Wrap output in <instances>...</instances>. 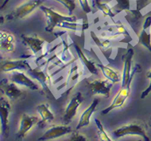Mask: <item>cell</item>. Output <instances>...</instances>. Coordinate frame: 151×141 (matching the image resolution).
Returning <instances> with one entry per match:
<instances>
[{
  "instance_id": "16",
  "label": "cell",
  "mask_w": 151,
  "mask_h": 141,
  "mask_svg": "<svg viewBox=\"0 0 151 141\" xmlns=\"http://www.w3.org/2000/svg\"><path fill=\"white\" fill-rule=\"evenodd\" d=\"M21 38L23 41L24 44L30 48L34 55H37L43 49V45L45 43V41L37 37H29L21 35Z\"/></svg>"
},
{
  "instance_id": "8",
  "label": "cell",
  "mask_w": 151,
  "mask_h": 141,
  "mask_svg": "<svg viewBox=\"0 0 151 141\" xmlns=\"http://www.w3.org/2000/svg\"><path fill=\"white\" fill-rule=\"evenodd\" d=\"M130 84H131V83H128L126 86H123V87L120 88L119 91L118 92L117 95L115 96L111 104L107 108L102 110V113L104 115H106L108 113L111 112V110H115L116 108L121 107V106H122L124 105V103H125L127 99V98L130 95Z\"/></svg>"
},
{
  "instance_id": "20",
  "label": "cell",
  "mask_w": 151,
  "mask_h": 141,
  "mask_svg": "<svg viewBox=\"0 0 151 141\" xmlns=\"http://www.w3.org/2000/svg\"><path fill=\"white\" fill-rule=\"evenodd\" d=\"M2 89L7 98L11 100L18 99L22 95V90L19 89L13 82L11 83H2Z\"/></svg>"
},
{
  "instance_id": "24",
  "label": "cell",
  "mask_w": 151,
  "mask_h": 141,
  "mask_svg": "<svg viewBox=\"0 0 151 141\" xmlns=\"http://www.w3.org/2000/svg\"><path fill=\"white\" fill-rule=\"evenodd\" d=\"M56 2L60 3L61 5L65 6L68 11V15L73 14V11L76 8V3L75 0H54Z\"/></svg>"
},
{
  "instance_id": "25",
  "label": "cell",
  "mask_w": 151,
  "mask_h": 141,
  "mask_svg": "<svg viewBox=\"0 0 151 141\" xmlns=\"http://www.w3.org/2000/svg\"><path fill=\"white\" fill-rule=\"evenodd\" d=\"M117 7L121 11H128L130 9V0H115Z\"/></svg>"
},
{
  "instance_id": "7",
  "label": "cell",
  "mask_w": 151,
  "mask_h": 141,
  "mask_svg": "<svg viewBox=\"0 0 151 141\" xmlns=\"http://www.w3.org/2000/svg\"><path fill=\"white\" fill-rule=\"evenodd\" d=\"M82 102H83V98H82L81 93H77L70 100V102L66 107L65 114L63 117L64 125H68L73 120Z\"/></svg>"
},
{
  "instance_id": "31",
  "label": "cell",
  "mask_w": 151,
  "mask_h": 141,
  "mask_svg": "<svg viewBox=\"0 0 151 141\" xmlns=\"http://www.w3.org/2000/svg\"><path fill=\"white\" fill-rule=\"evenodd\" d=\"M148 125H149V126H150V127L151 128V117H150V120H149Z\"/></svg>"
},
{
  "instance_id": "17",
  "label": "cell",
  "mask_w": 151,
  "mask_h": 141,
  "mask_svg": "<svg viewBox=\"0 0 151 141\" xmlns=\"http://www.w3.org/2000/svg\"><path fill=\"white\" fill-rule=\"evenodd\" d=\"M99 100L97 99V98H95L93 100V102H91V104L88 106V108L87 110H84V112L82 113V115L81 116V118H80V120H79V123L77 126H76V129H81V128L83 127H87L88 125H89L90 124V120H91V115L93 114L94 111L96 109L97 105L99 104Z\"/></svg>"
},
{
  "instance_id": "22",
  "label": "cell",
  "mask_w": 151,
  "mask_h": 141,
  "mask_svg": "<svg viewBox=\"0 0 151 141\" xmlns=\"http://www.w3.org/2000/svg\"><path fill=\"white\" fill-rule=\"evenodd\" d=\"M92 3H93V5L95 6H96L98 8V10L101 11L104 17L108 16L111 19H113L115 17V14L112 12L111 9L107 3H102L100 0H92Z\"/></svg>"
},
{
  "instance_id": "21",
  "label": "cell",
  "mask_w": 151,
  "mask_h": 141,
  "mask_svg": "<svg viewBox=\"0 0 151 141\" xmlns=\"http://www.w3.org/2000/svg\"><path fill=\"white\" fill-rule=\"evenodd\" d=\"M36 110L42 118V121L40 122V124L51 122L54 120V115L50 110L49 105L47 104H41L37 105Z\"/></svg>"
},
{
  "instance_id": "30",
  "label": "cell",
  "mask_w": 151,
  "mask_h": 141,
  "mask_svg": "<svg viewBox=\"0 0 151 141\" xmlns=\"http://www.w3.org/2000/svg\"><path fill=\"white\" fill-rule=\"evenodd\" d=\"M10 0H4V2H3V3H2V6H1V10L3 9V8H4L6 6V3L9 2Z\"/></svg>"
},
{
  "instance_id": "18",
  "label": "cell",
  "mask_w": 151,
  "mask_h": 141,
  "mask_svg": "<svg viewBox=\"0 0 151 141\" xmlns=\"http://www.w3.org/2000/svg\"><path fill=\"white\" fill-rule=\"evenodd\" d=\"M74 48H75L76 52L77 53V56H78V57L80 58V60L83 63V64L85 67L88 70L91 72V74H93V75H97L98 74V69L96 67V63L94 61L91 60V59H89L88 56H87L85 54H84V52L82 51L81 49V48L77 44H74Z\"/></svg>"
},
{
  "instance_id": "3",
  "label": "cell",
  "mask_w": 151,
  "mask_h": 141,
  "mask_svg": "<svg viewBox=\"0 0 151 141\" xmlns=\"http://www.w3.org/2000/svg\"><path fill=\"white\" fill-rule=\"evenodd\" d=\"M42 0H29V2L22 4L14 10L8 14L6 19L8 21L23 19L30 14L33 13L37 7H40L42 5Z\"/></svg>"
},
{
  "instance_id": "2",
  "label": "cell",
  "mask_w": 151,
  "mask_h": 141,
  "mask_svg": "<svg viewBox=\"0 0 151 141\" xmlns=\"http://www.w3.org/2000/svg\"><path fill=\"white\" fill-rule=\"evenodd\" d=\"M113 135L116 138L126 136H141L144 140L150 141V138L146 134L145 125L141 122H134L122 125V127L115 129L113 132Z\"/></svg>"
},
{
  "instance_id": "14",
  "label": "cell",
  "mask_w": 151,
  "mask_h": 141,
  "mask_svg": "<svg viewBox=\"0 0 151 141\" xmlns=\"http://www.w3.org/2000/svg\"><path fill=\"white\" fill-rule=\"evenodd\" d=\"M0 46L3 52H14L16 47V41L14 35L6 31L0 32Z\"/></svg>"
},
{
  "instance_id": "26",
  "label": "cell",
  "mask_w": 151,
  "mask_h": 141,
  "mask_svg": "<svg viewBox=\"0 0 151 141\" xmlns=\"http://www.w3.org/2000/svg\"><path fill=\"white\" fill-rule=\"evenodd\" d=\"M79 3L81 4V6L84 13L88 14L91 11V6L89 5L88 0H79Z\"/></svg>"
},
{
  "instance_id": "13",
  "label": "cell",
  "mask_w": 151,
  "mask_h": 141,
  "mask_svg": "<svg viewBox=\"0 0 151 141\" xmlns=\"http://www.w3.org/2000/svg\"><path fill=\"white\" fill-rule=\"evenodd\" d=\"M151 17H147L138 37V43L143 45L151 52Z\"/></svg>"
},
{
  "instance_id": "9",
  "label": "cell",
  "mask_w": 151,
  "mask_h": 141,
  "mask_svg": "<svg viewBox=\"0 0 151 141\" xmlns=\"http://www.w3.org/2000/svg\"><path fill=\"white\" fill-rule=\"evenodd\" d=\"M72 132H73L72 128L70 126H67V125L53 126L50 129H48L42 136H40L39 138L37 139V140H52L54 139L65 136L67 134H70Z\"/></svg>"
},
{
  "instance_id": "28",
  "label": "cell",
  "mask_w": 151,
  "mask_h": 141,
  "mask_svg": "<svg viewBox=\"0 0 151 141\" xmlns=\"http://www.w3.org/2000/svg\"><path fill=\"white\" fill-rule=\"evenodd\" d=\"M69 140L73 141H85L87 140L86 136H83L82 134H80L78 132H75L72 135V136L69 139Z\"/></svg>"
},
{
  "instance_id": "11",
  "label": "cell",
  "mask_w": 151,
  "mask_h": 141,
  "mask_svg": "<svg viewBox=\"0 0 151 141\" xmlns=\"http://www.w3.org/2000/svg\"><path fill=\"white\" fill-rule=\"evenodd\" d=\"M134 51L132 48L127 50V52L124 56V66H123V72L122 75V85L121 87L126 86L128 83L132 81L134 71L131 73V66H132V59H133Z\"/></svg>"
},
{
  "instance_id": "1",
  "label": "cell",
  "mask_w": 151,
  "mask_h": 141,
  "mask_svg": "<svg viewBox=\"0 0 151 141\" xmlns=\"http://www.w3.org/2000/svg\"><path fill=\"white\" fill-rule=\"evenodd\" d=\"M39 8L46 17L47 26L45 27V31L49 33H52L56 27H60L64 21H77L75 16L63 15L52 10V8L47 7L43 5L41 6Z\"/></svg>"
},
{
  "instance_id": "5",
  "label": "cell",
  "mask_w": 151,
  "mask_h": 141,
  "mask_svg": "<svg viewBox=\"0 0 151 141\" xmlns=\"http://www.w3.org/2000/svg\"><path fill=\"white\" fill-rule=\"evenodd\" d=\"M0 106V123H1V137L6 138L9 135V114L11 112V104L4 98H1Z\"/></svg>"
},
{
  "instance_id": "15",
  "label": "cell",
  "mask_w": 151,
  "mask_h": 141,
  "mask_svg": "<svg viewBox=\"0 0 151 141\" xmlns=\"http://www.w3.org/2000/svg\"><path fill=\"white\" fill-rule=\"evenodd\" d=\"M1 68L4 72H11L14 70H28L30 67L26 60H17L5 61Z\"/></svg>"
},
{
  "instance_id": "19",
  "label": "cell",
  "mask_w": 151,
  "mask_h": 141,
  "mask_svg": "<svg viewBox=\"0 0 151 141\" xmlns=\"http://www.w3.org/2000/svg\"><path fill=\"white\" fill-rule=\"evenodd\" d=\"M97 67L101 70L103 75L106 78L113 83H118L119 82H122V77L119 71L112 69L111 68H109L107 66H105L101 63H97Z\"/></svg>"
},
{
  "instance_id": "4",
  "label": "cell",
  "mask_w": 151,
  "mask_h": 141,
  "mask_svg": "<svg viewBox=\"0 0 151 141\" xmlns=\"http://www.w3.org/2000/svg\"><path fill=\"white\" fill-rule=\"evenodd\" d=\"M27 73L29 74L31 78L36 79L39 82L42 86V91L44 92L47 98H53L52 92L50 91L49 86L51 83V75L45 73V71L39 69V68H29L27 70Z\"/></svg>"
},
{
  "instance_id": "29",
  "label": "cell",
  "mask_w": 151,
  "mask_h": 141,
  "mask_svg": "<svg viewBox=\"0 0 151 141\" xmlns=\"http://www.w3.org/2000/svg\"><path fill=\"white\" fill-rule=\"evenodd\" d=\"M128 34L127 30L126 29V28L122 25H119L117 26V29H116V34Z\"/></svg>"
},
{
  "instance_id": "6",
  "label": "cell",
  "mask_w": 151,
  "mask_h": 141,
  "mask_svg": "<svg viewBox=\"0 0 151 141\" xmlns=\"http://www.w3.org/2000/svg\"><path fill=\"white\" fill-rule=\"evenodd\" d=\"M110 80H103V79H96L94 81L88 83V87L89 91L92 94H99L105 98L110 96V92L111 89L112 83Z\"/></svg>"
},
{
  "instance_id": "10",
  "label": "cell",
  "mask_w": 151,
  "mask_h": 141,
  "mask_svg": "<svg viewBox=\"0 0 151 141\" xmlns=\"http://www.w3.org/2000/svg\"><path fill=\"white\" fill-rule=\"evenodd\" d=\"M39 121V119L37 117L34 116H29L26 113H23L21 118V121L19 125V128L17 134L15 135L17 140H22L23 139L26 135L28 133L32 127L37 124Z\"/></svg>"
},
{
  "instance_id": "23",
  "label": "cell",
  "mask_w": 151,
  "mask_h": 141,
  "mask_svg": "<svg viewBox=\"0 0 151 141\" xmlns=\"http://www.w3.org/2000/svg\"><path fill=\"white\" fill-rule=\"evenodd\" d=\"M95 122H96V127L97 128H98V135H99L100 140L104 141L113 140L107 135V133L106 132V131H105L104 128V126L102 125V123L100 122V120L96 118V119H95Z\"/></svg>"
},
{
  "instance_id": "12",
  "label": "cell",
  "mask_w": 151,
  "mask_h": 141,
  "mask_svg": "<svg viewBox=\"0 0 151 141\" xmlns=\"http://www.w3.org/2000/svg\"><path fill=\"white\" fill-rule=\"evenodd\" d=\"M9 79L14 83L26 86L33 90H37L39 88L38 86L32 79H30L28 76H26V74L21 70L11 71V74L9 76Z\"/></svg>"
},
{
  "instance_id": "27",
  "label": "cell",
  "mask_w": 151,
  "mask_h": 141,
  "mask_svg": "<svg viewBox=\"0 0 151 141\" xmlns=\"http://www.w3.org/2000/svg\"><path fill=\"white\" fill-rule=\"evenodd\" d=\"M146 77H147L148 78H150V84H149L148 87H147V88H146V89L142 92V95H141V98H142V99H143V98H145L146 96H148L149 94L151 92V70L149 71L148 73H147Z\"/></svg>"
}]
</instances>
